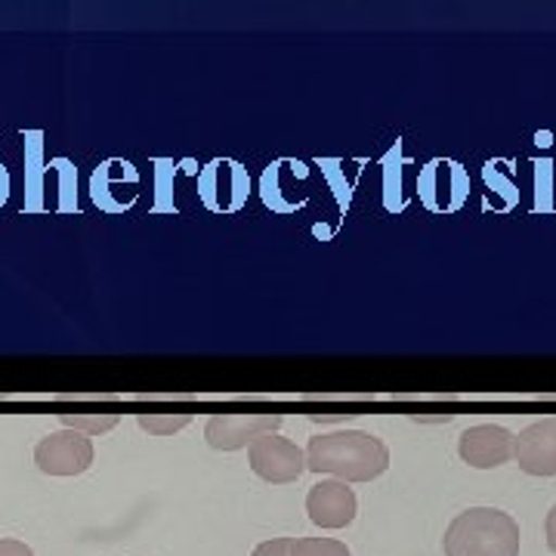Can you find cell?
<instances>
[{"label": "cell", "instance_id": "11", "mask_svg": "<svg viewBox=\"0 0 556 556\" xmlns=\"http://www.w3.org/2000/svg\"><path fill=\"white\" fill-rule=\"evenodd\" d=\"M291 556H353L338 538H294Z\"/></svg>", "mask_w": 556, "mask_h": 556}, {"label": "cell", "instance_id": "8", "mask_svg": "<svg viewBox=\"0 0 556 556\" xmlns=\"http://www.w3.org/2000/svg\"><path fill=\"white\" fill-rule=\"evenodd\" d=\"M514 460L529 477H556V417L535 420L514 437Z\"/></svg>", "mask_w": 556, "mask_h": 556}, {"label": "cell", "instance_id": "4", "mask_svg": "<svg viewBox=\"0 0 556 556\" xmlns=\"http://www.w3.org/2000/svg\"><path fill=\"white\" fill-rule=\"evenodd\" d=\"M35 464L47 477H80L93 464V442L78 430H56L38 442Z\"/></svg>", "mask_w": 556, "mask_h": 556}, {"label": "cell", "instance_id": "1", "mask_svg": "<svg viewBox=\"0 0 556 556\" xmlns=\"http://www.w3.org/2000/svg\"><path fill=\"white\" fill-rule=\"evenodd\" d=\"M390 448L387 442L365 430H338L328 437H313L306 445V470L340 482H371L387 473Z\"/></svg>", "mask_w": 556, "mask_h": 556}, {"label": "cell", "instance_id": "10", "mask_svg": "<svg viewBox=\"0 0 556 556\" xmlns=\"http://www.w3.org/2000/svg\"><path fill=\"white\" fill-rule=\"evenodd\" d=\"M137 424L149 437H174L192 424L189 412H139Z\"/></svg>", "mask_w": 556, "mask_h": 556}, {"label": "cell", "instance_id": "6", "mask_svg": "<svg viewBox=\"0 0 556 556\" xmlns=\"http://www.w3.org/2000/svg\"><path fill=\"white\" fill-rule=\"evenodd\" d=\"M457 455L477 470H495L514 460V433L497 424H479L457 439Z\"/></svg>", "mask_w": 556, "mask_h": 556}, {"label": "cell", "instance_id": "9", "mask_svg": "<svg viewBox=\"0 0 556 556\" xmlns=\"http://www.w3.org/2000/svg\"><path fill=\"white\" fill-rule=\"evenodd\" d=\"M65 430H78L84 437H102L118 427V412H60Z\"/></svg>", "mask_w": 556, "mask_h": 556}, {"label": "cell", "instance_id": "3", "mask_svg": "<svg viewBox=\"0 0 556 556\" xmlns=\"http://www.w3.org/2000/svg\"><path fill=\"white\" fill-rule=\"evenodd\" d=\"M248 460H251V470L263 482H273V485L298 482L306 473V452L294 439L281 437V433H266V437L254 439L248 445Z\"/></svg>", "mask_w": 556, "mask_h": 556}, {"label": "cell", "instance_id": "5", "mask_svg": "<svg viewBox=\"0 0 556 556\" xmlns=\"http://www.w3.org/2000/svg\"><path fill=\"white\" fill-rule=\"evenodd\" d=\"M285 424L281 415H251V412H219L207 420L204 439L211 448L217 452H239L248 448L254 439L266 433H278V427Z\"/></svg>", "mask_w": 556, "mask_h": 556}, {"label": "cell", "instance_id": "2", "mask_svg": "<svg viewBox=\"0 0 556 556\" xmlns=\"http://www.w3.org/2000/svg\"><path fill=\"white\" fill-rule=\"evenodd\" d=\"M445 556H519L517 519L497 507H470L442 538Z\"/></svg>", "mask_w": 556, "mask_h": 556}, {"label": "cell", "instance_id": "14", "mask_svg": "<svg viewBox=\"0 0 556 556\" xmlns=\"http://www.w3.org/2000/svg\"><path fill=\"white\" fill-rule=\"evenodd\" d=\"M544 535H547V547L556 554V504L551 507L547 519H544Z\"/></svg>", "mask_w": 556, "mask_h": 556}, {"label": "cell", "instance_id": "12", "mask_svg": "<svg viewBox=\"0 0 556 556\" xmlns=\"http://www.w3.org/2000/svg\"><path fill=\"white\" fill-rule=\"evenodd\" d=\"M291 541L294 538H273V541H263L254 547L251 556H291Z\"/></svg>", "mask_w": 556, "mask_h": 556}, {"label": "cell", "instance_id": "15", "mask_svg": "<svg viewBox=\"0 0 556 556\" xmlns=\"http://www.w3.org/2000/svg\"><path fill=\"white\" fill-rule=\"evenodd\" d=\"M350 412H316V415H309V420H318V424H334V420H350Z\"/></svg>", "mask_w": 556, "mask_h": 556}, {"label": "cell", "instance_id": "13", "mask_svg": "<svg viewBox=\"0 0 556 556\" xmlns=\"http://www.w3.org/2000/svg\"><path fill=\"white\" fill-rule=\"evenodd\" d=\"M0 556H35V551H31L25 541H16V538H0Z\"/></svg>", "mask_w": 556, "mask_h": 556}, {"label": "cell", "instance_id": "7", "mask_svg": "<svg viewBox=\"0 0 556 556\" xmlns=\"http://www.w3.org/2000/svg\"><path fill=\"white\" fill-rule=\"evenodd\" d=\"M356 492L340 479H321L306 495V514L318 529H346L356 519Z\"/></svg>", "mask_w": 556, "mask_h": 556}]
</instances>
